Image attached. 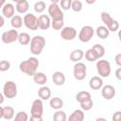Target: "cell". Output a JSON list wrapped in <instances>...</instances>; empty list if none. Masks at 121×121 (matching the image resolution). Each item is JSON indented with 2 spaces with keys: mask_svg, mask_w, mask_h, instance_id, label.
<instances>
[{
  "mask_svg": "<svg viewBox=\"0 0 121 121\" xmlns=\"http://www.w3.org/2000/svg\"><path fill=\"white\" fill-rule=\"evenodd\" d=\"M39 60L35 57H30L26 60H23L19 64V70L30 77H33V75L37 72V68L39 67Z\"/></svg>",
  "mask_w": 121,
  "mask_h": 121,
  "instance_id": "6da1fadb",
  "label": "cell"
},
{
  "mask_svg": "<svg viewBox=\"0 0 121 121\" xmlns=\"http://www.w3.org/2000/svg\"><path fill=\"white\" fill-rule=\"evenodd\" d=\"M45 46V39L41 36V35H36L33 38H31L30 41V52L35 55V56H39L43 48Z\"/></svg>",
  "mask_w": 121,
  "mask_h": 121,
  "instance_id": "7a4b0ae2",
  "label": "cell"
},
{
  "mask_svg": "<svg viewBox=\"0 0 121 121\" xmlns=\"http://www.w3.org/2000/svg\"><path fill=\"white\" fill-rule=\"evenodd\" d=\"M95 67L98 73V77L100 78H108L112 73L111 63L106 60H103V59L98 60L96 61Z\"/></svg>",
  "mask_w": 121,
  "mask_h": 121,
  "instance_id": "3957f363",
  "label": "cell"
},
{
  "mask_svg": "<svg viewBox=\"0 0 121 121\" xmlns=\"http://www.w3.org/2000/svg\"><path fill=\"white\" fill-rule=\"evenodd\" d=\"M48 16L51 20H63V12L59 6L58 1H52L48 6Z\"/></svg>",
  "mask_w": 121,
  "mask_h": 121,
  "instance_id": "277c9868",
  "label": "cell"
},
{
  "mask_svg": "<svg viewBox=\"0 0 121 121\" xmlns=\"http://www.w3.org/2000/svg\"><path fill=\"white\" fill-rule=\"evenodd\" d=\"M73 76L77 80H83L87 76V66L85 63L78 61L73 67Z\"/></svg>",
  "mask_w": 121,
  "mask_h": 121,
  "instance_id": "5b68a950",
  "label": "cell"
},
{
  "mask_svg": "<svg viewBox=\"0 0 121 121\" xmlns=\"http://www.w3.org/2000/svg\"><path fill=\"white\" fill-rule=\"evenodd\" d=\"M18 90L17 85L12 80H8L4 83L3 86V95L7 98H14L17 95Z\"/></svg>",
  "mask_w": 121,
  "mask_h": 121,
  "instance_id": "8992f818",
  "label": "cell"
},
{
  "mask_svg": "<svg viewBox=\"0 0 121 121\" xmlns=\"http://www.w3.org/2000/svg\"><path fill=\"white\" fill-rule=\"evenodd\" d=\"M95 34V29L91 26H84L78 32V40L82 43H88L91 41Z\"/></svg>",
  "mask_w": 121,
  "mask_h": 121,
  "instance_id": "52a82bcc",
  "label": "cell"
},
{
  "mask_svg": "<svg viewBox=\"0 0 121 121\" xmlns=\"http://www.w3.org/2000/svg\"><path fill=\"white\" fill-rule=\"evenodd\" d=\"M24 25L29 30L38 29V17L33 13H26L23 18Z\"/></svg>",
  "mask_w": 121,
  "mask_h": 121,
  "instance_id": "ba28073f",
  "label": "cell"
},
{
  "mask_svg": "<svg viewBox=\"0 0 121 121\" xmlns=\"http://www.w3.org/2000/svg\"><path fill=\"white\" fill-rule=\"evenodd\" d=\"M18 36H19V32L16 29L11 28L9 30L3 32V34L1 35V40L4 43L9 44V43H12L16 42L18 40Z\"/></svg>",
  "mask_w": 121,
  "mask_h": 121,
  "instance_id": "9c48e42d",
  "label": "cell"
},
{
  "mask_svg": "<svg viewBox=\"0 0 121 121\" xmlns=\"http://www.w3.org/2000/svg\"><path fill=\"white\" fill-rule=\"evenodd\" d=\"M43 100L40 98H37L33 100L30 110V116H36V117H43Z\"/></svg>",
  "mask_w": 121,
  "mask_h": 121,
  "instance_id": "30bf717a",
  "label": "cell"
},
{
  "mask_svg": "<svg viewBox=\"0 0 121 121\" xmlns=\"http://www.w3.org/2000/svg\"><path fill=\"white\" fill-rule=\"evenodd\" d=\"M77 30L73 26H64L60 30V37L64 41H72L77 36Z\"/></svg>",
  "mask_w": 121,
  "mask_h": 121,
  "instance_id": "8fae6325",
  "label": "cell"
},
{
  "mask_svg": "<svg viewBox=\"0 0 121 121\" xmlns=\"http://www.w3.org/2000/svg\"><path fill=\"white\" fill-rule=\"evenodd\" d=\"M115 94H116V91L112 85L107 84V85H103V87L101 88V95L106 100L112 99L115 96Z\"/></svg>",
  "mask_w": 121,
  "mask_h": 121,
  "instance_id": "7c38bea8",
  "label": "cell"
},
{
  "mask_svg": "<svg viewBox=\"0 0 121 121\" xmlns=\"http://www.w3.org/2000/svg\"><path fill=\"white\" fill-rule=\"evenodd\" d=\"M51 26V19L48 15L41 14L38 17V28L42 30H47Z\"/></svg>",
  "mask_w": 121,
  "mask_h": 121,
  "instance_id": "4fadbf2b",
  "label": "cell"
},
{
  "mask_svg": "<svg viewBox=\"0 0 121 121\" xmlns=\"http://www.w3.org/2000/svg\"><path fill=\"white\" fill-rule=\"evenodd\" d=\"M15 14V8L11 3H6L2 8V16L4 18L11 19Z\"/></svg>",
  "mask_w": 121,
  "mask_h": 121,
  "instance_id": "5bb4252c",
  "label": "cell"
},
{
  "mask_svg": "<svg viewBox=\"0 0 121 121\" xmlns=\"http://www.w3.org/2000/svg\"><path fill=\"white\" fill-rule=\"evenodd\" d=\"M89 87L92 90H95V91L100 90L103 87V79H102V78H100L98 76H95V77L91 78V79L89 80Z\"/></svg>",
  "mask_w": 121,
  "mask_h": 121,
  "instance_id": "9a60e30c",
  "label": "cell"
},
{
  "mask_svg": "<svg viewBox=\"0 0 121 121\" xmlns=\"http://www.w3.org/2000/svg\"><path fill=\"white\" fill-rule=\"evenodd\" d=\"M15 9L20 14H25V13L26 14L27 10L29 9V4L26 0H17Z\"/></svg>",
  "mask_w": 121,
  "mask_h": 121,
  "instance_id": "2e32d148",
  "label": "cell"
},
{
  "mask_svg": "<svg viewBox=\"0 0 121 121\" xmlns=\"http://www.w3.org/2000/svg\"><path fill=\"white\" fill-rule=\"evenodd\" d=\"M52 80L53 83L57 86H61L65 83V76L60 71H56L52 75Z\"/></svg>",
  "mask_w": 121,
  "mask_h": 121,
  "instance_id": "e0dca14e",
  "label": "cell"
},
{
  "mask_svg": "<svg viewBox=\"0 0 121 121\" xmlns=\"http://www.w3.org/2000/svg\"><path fill=\"white\" fill-rule=\"evenodd\" d=\"M85 118V114L84 112L80 109L75 110L68 117L67 121H83Z\"/></svg>",
  "mask_w": 121,
  "mask_h": 121,
  "instance_id": "ac0fdd59",
  "label": "cell"
},
{
  "mask_svg": "<svg viewBox=\"0 0 121 121\" xmlns=\"http://www.w3.org/2000/svg\"><path fill=\"white\" fill-rule=\"evenodd\" d=\"M33 81L37 84V85H41V86H43L46 81H47V77L44 73L43 72H36L34 75H33Z\"/></svg>",
  "mask_w": 121,
  "mask_h": 121,
  "instance_id": "d6986e66",
  "label": "cell"
},
{
  "mask_svg": "<svg viewBox=\"0 0 121 121\" xmlns=\"http://www.w3.org/2000/svg\"><path fill=\"white\" fill-rule=\"evenodd\" d=\"M38 95L39 98L42 100H48L51 97V90L49 87L43 85L38 90Z\"/></svg>",
  "mask_w": 121,
  "mask_h": 121,
  "instance_id": "ffe728a7",
  "label": "cell"
},
{
  "mask_svg": "<svg viewBox=\"0 0 121 121\" xmlns=\"http://www.w3.org/2000/svg\"><path fill=\"white\" fill-rule=\"evenodd\" d=\"M84 57V52L83 50L81 49H74L70 55H69V58H70V60L73 61V62H78L79 60H82V58Z\"/></svg>",
  "mask_w": 121,
  "mask_h": 121,
  "instance_id": "44dd1931",
  "label": "cell"
},
{
  "mask_svg": "<svg viewBox=\"0 0 121 121\" xmlns=\"http://www.w3.org/2000/svg\"><path fill=\"white\" fill-rule=\"evenodd\" d=\"M49 105L52 109L58 111V110H61V108L63 107V100L58 96H55L53 98H50L49 100Z\"/></svg>",
  "mask_w": 121,
  "mask_h": 121,
  "instance_id": "7402d4cb",
  "label": "cell"
},
{
  "mask_svg": "<svg viewBox=\"0 0 121 121\" xmlns=\"http://www.w3.org/2000/svg\"><path fill=\"white\" fill-rule=\"evenodd\" d=\"M15 116V111L10 106L3 107V118L5 120H11Z\"/></svg>",
  "mask_w": 121,
  "mask_h": 121,
  "instance_id": "603a6c76",
  "label": "cell"
},
{
  "mask_svg": "<svg viewBox=\"0 0 121 121\" xmlns=\"http://www.w3.org/2000/svg\"><path fill=\"white\" fill-rule=\"evenodd\" d=\"M95 33L97 35L98 38L104 40V39H107L110 35V31L108 30V28L105 26H97V28L95 29Z\"/></svg>",
  "mask_w": 121,
  "mask_h": 121,
  "instance_id": "cb8c5ba5",
  "label": "cell"
},
{
  "mask_svg": "<svg viewBox=\"0 0 121 121\" xmlns=\"http://www.w3.org/2000/svg\"><path fill=\"white\" fill-rule=\"evenodd\" d=\"M24 22H23V18L20 15H14L11 19H10V25L12 26L13 29H18L21 28L23 26Z\"/></svg>",
  "mask_w": 121,
  "mask_h": 121,
  "instance_id": "d4e9b609",
  "label": "cell"
},
{
  "mask_svg": "<svg viewBox=\"0 0 121 121\" xmlns=\"http://www.w3.org/2000/svg\"><path fill=\"white\" fill-rule=\"evenodd\" d=\"M18 43L22 45H27L28 43H30V36L28 33L26 32H21L19 33V36H18Z\"/></svg>",
  "mask_w": 121,
  "mask_h": 121,
  "instance_id": "484cf974",
  "label": "cell"
},
{
  "mask_svg": "<svg viewBox=\"0 0 121 121\" xmlns=\"http://www.w3.org/2000/svg\"><path fill=\"white\" fill-rule=\"evenodd\" d=\"M93 51L95 53L96 57L98 60H100L104 55H105V47L102 45V44H99V43H96L95 45H93L92 47Z\"/></svg>",
  "mask_w": 121,
  "mask_h": 121,
  "instance_id": "4316f807",
  "label": "cell"
},
{
  "mask_svg": "<svg viewBox=\"0 0 121 121\" xmlns=\"http://www.w3.org/2000/svg\"><path fill=\"white\" fill-rule=\"evenodd\" d=\"M89 98H92V96H91V94L87 91H80L76 95V100L78 103H81Z\"/></svg>",
  "mask_w": 121,
  "mask_h": 121,
  "instance_id": "83f0119b",
  "label": "cell"
},
{
  "mask_svg": "<svg viewBox=\"0 0 121 121\" xmlns=\"http://www.w3.org/2000/svg\"><path fill=\"white\" fill-rule=\"evenodd\" d=\"M53 121H67V115L65 112L58 110L53 114Z\"/></svg>",
  "mask_w": 121,
  "mask_h": 121,
  "instance_id": "f1b7e54d",
  "label": "cell"
},
{
  "mask_svg": "<svg viewBox=\"0 0 121 121\" xmlns=\"http://www.w3.org/2000/svg\"><path fill=\"white\" fill-rule=\"evenodd\" d=\"M84 58H85V60L87 61H90V62H93V61H95V60H98L96 55H95V53L93 51L92 48H90L86 52H84Z\"/></svg>",
  "mask_w": 121,
  "mask_h": 121,
  "instance_id": "f546056e",
  "label": "cell"
},
{
  "mask_svg": "<svg viewBox=\"0 0 121 121\" xmlns=\"http://www.w3.org/2000/svg\"><path fill=\"white\" fill-rule=\"evenodd\" d=\"M100 18H101V21L105 24V26H108L113 21V18L111 16V14L109 12H106V11H102L101 12Z\"/></svg>",
  "mask_w": 121,
  "mask_h": 121,
  "instance_id": "4dcf8cb0",
  "label": "cell"
},
{
  "mask_svg": "<svg viewBox=\"0 0 121 121\" xmlns=\"http://www.w3.org/2000/svg\"><path fill=\"white\" fill-rule=\"evenodd\" d=\"M45 8H46V4L43 1H38V2H36L34 4V7H33L34 11L37 12V13H43L44 11Z\"/></svg>",
  "mask_w": 121,
  "mask_h": 121,
  "instance_id": "1f68e13d",
  "label": "cell"
},
{
  "mask_svg": "<svg viewBox=\"0 0 121 121\" xmlns=\"http://www.w3.org/2000/svg\"><path fill=\"white\" fill-rule=\"evenodd\" d=\"M51 27L55 30H61L64 27V20H51Z\"/></svg>",
  "mask_w": 121,
  "mask_h": 121,
  "instance_id": "d6a6232c",
  "label": "cell"
},
{
  "mask_svg": "<svg viewBox=\"0 0 121 121\" xmlns=\"http://www.w3.org/2000/svg\"><path fill=\"white\" fill-rule=\"evenodd\" d=\"M79 105H80V108H81V110L83 112L84 111H90L93 108V106H94V102H93V99L92 98H89V99H87V100L79 103Z\"/></svg>",
  "mask_w": 121,
  "mask_h": 121,
  "instance_id": "836d02e7",
  "label": "cell"
},
{
  "mask_svg": "<svg viewBox=\"0 0 121 121\" xmlns=\"http://www.w3.org/2000/svg\"><path fill=\"white\" fill-rule=\"evenodd\" d=\"M28 114L26 112H18L15 116H14V119L13 121H28Z\"/></svg>",
  "mask_w": 121,
  "mask_h": 121,
  "instance_id": "e575fe53",
  "label": "cell"
},
{
  "mask_svg": "<svg viewBox=\"0 0 121 121\" xmlns=\"http://www.w3.org/2000/svg\"><path fill=\"white\" fill-rule=\"evenodd\" d=\"M71 9L75 12H79L82 9V2L79 0H73L71 3Z\"/></svg>",
  "mask_w": 121,
  "mask_h": 121,
  "instance_id": "d590c367",
  "label": "cell"
},
{
  "mask_svg": "<svg viewBox=\"0 0 121 121\" xmlns=\"http://www.w3.org/2000/svg\"><path fill=\"white\" fill-rule=\"evenodd\" d=\"M71 3L72 0H60L59 6L61 9V10H69L71 9Z\"/></svg>",
  "mask_w": 121,
  "mask_h": 121,
  "instance_id": "8d00e7d4",
  "label": "cell"
},
{
  "mask_svg": "<svg viewBox=\"0 0 121 121\" xmlns=\"http://www.w3.org/2000/svg\"><path fill=\"white\" fill-rule=\"evenodd\" d=\"M10 62L7 60H0V72H6L9 70L10 68Z\"/></svg>",
  "mask_w": 121,
  "mask_h": 121,
  "instance_id": "74e56055",
  "label": "cell"
},
{
  "mask_svg": "<svg viewBox=\"0 0 121 121\" xmlns=\"http://www.w3.org/2000/svg\"><path fill=\"white\" fill-rule=\"evenodd\" d=\"M107 28H108V30L111 32H115V31H117L118 29H119V23H118V21L117 20H114L113 19V21L108 26H106Z\"/></svg>",
  "mask_w": 121,
  "mask_h": 121,
  "instance_id": "f35d334b",
  "label": "cell"
},
{
  "mask_svg": "<svg viewBox=\"0 0 121 121\" xmlns=\"http://www.w3.org/2000/svg\"><path fill=\"white\" fill-rule=\"evenodd\" d=\"M112 119V121H121V112L120 111L115 112L113 113Z\"/></svg>",
  "mask_w": 121,
  "mask_h": 121,
  "instance_id": "ab89813d",
  "label": "cell"
},
{
  "mask_svg": "<svg viewBox=\"0 0 121 121\" xmlns=\"http://www.w3.org/2000/svg\"><path fill=\"white\" fill-rule=\"evenodd\" d=\"M114 60H115V62H116L117 66H119V67H120V66H121V54H120V53L116 54V55H115Z\"/></svg>",
  "mask_w": 121,
  "mask_h": 121,
  "instance_id": "60d3db41",
  "label": "cell"
},
{
  "mask_svg": "<svg viewBox=\"0 0 121 121\" xmlns=\"http://www.w3.org/2000/svg\"><path fill=\"white\" fill-rule=\"evenodd\" d=\"M28 121H43V117L30 116V118H28Z\"/></svg>",
  "mask_w": 121,
  "mask_h": 121,
  "instance_id": "b9f144b4",
  "label": "cell"
},
{
  "mask_svg": "<svg viewBox=\"0 0 121 121\" xmlns=\"http://www.w3.org/2000/svg\"><path fill=\"white\" fill-rule=\"evenodd\" d=\"M115 76L117 78V79H121V68H117L115 71Z\"/></svg>",
  "mask_w": 121,
  "mask_h": 121,
  "instance_id": "7bdbcfd3",
  "label": "cell"
},
{
  "mask_svg": "<svg viewBox=\"0 0 121 121\" xmlns=\"http://www.w3.org/2000/svg\"><path fill=\"white\" fill-rule=\"evenodd\" d=\"M4 25H5V18L2 15H0V27H3Z\"/></svg>",
  "mask_w": 121,
  "mask_h": 121,
  "instance_id": "ee69618b",
  "label": "cell"
},
{
  "mask_svg": "<svg viewBox=\"0 0 121 121\" xmlns=\"http://www.w3.org/2000/svg\"><path fill=\"white\" fill-rule=\"evenodd\" d=\"M4 100H5V96H4L3 93H0V105L4 102Z\"/></svg>",
  "mask_w": 121,
  "mask_h": 121,
  "instance_id": "f6af8a7d",
  "label": "cell"
},
{
  "mask_svg": "<svg viewBox=\"0 0 121 121\" xmlns=\"http://www.w3.org/2000/svg\"><path fill=\"white\" fill-rule=\"evenodd\" d=\"M95 121H108L106 118H104V117H98V118H96Z\"/></svg>",
  "mask_w": 121,
  "mask_h": 121,
  "instance_id": "bcb514c9",
  "label": "cell"
},
{
  "mask_svg": "<svg viewBox=\"0 0 121 121\" xmlns=\"http://www.w3.org/2000/svg\"><path fill=\"white\" fill-rule=\"evenodd\" d=\"M5 4H6V1L5 0H0V9H2Z\"/></svg>",
  "mask_w": 121,
  "mask_h": 121,
  "instance_id": "7dc6e473",
  "label": "cell"
},
{
  "mask_svg": "<svg viewBox=\"0 0 121 121\" xmlns=\"http://www.w3.org/2000/svg\"><path fill=\"white\" fill-rule=\"evenodd\" d=\"M3 118V107L0 106V119Z\"/></svg>",
  "mask_w": 121,
  "mask_h": 121,
  "instance_id": "c3c4849f",
  "label": "cell"
}]
</instances>
